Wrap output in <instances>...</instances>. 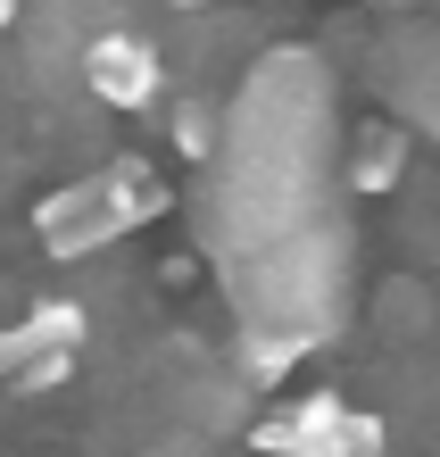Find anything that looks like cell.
Listing matches in <instances>:
<instances>
[{
	"label": "cell",
	"mask_w": 440,
	"mask_h": 457,
	"mask_svg": "<svg viewBox=\"0 0 440 457\" xmlns=\"http://www.w3.org/2000/svg\"><path fill=\"white\" fill-rule=\"evenodd\" d=\"M399 158H407V133L399 125H374L366 142L349 150V183H357V192H391V183H399Z\"/></svg>",
	"instance_id": "obj_6"
},
{
	"label": "cell",
	"mask_w": 440,
	"mask_h": 457,
	"mask_svg": "<svg viewBox=\"0 0 440 457\" xmlns=\"http://www.w3.org/2000/svg\"><path fill=\"white\" fill-rule=\"evenodd\" d=\"M333 158H341V117H333V67L316 50H266L241 75L225 142L208 175V250L233 233H266L291 217L333 208Z\"/></svg>",
	"instance_id": "obj_1"
},
{
	"label": "cell",
	"mask_w": 440,
	"mask_h": 457,
	"mask_svg": "<svg viewBox=\"0 0 440 457\" xmlns=\"http://www.w3.org/2000/svg\"><path fill=\"white\" fill-rule=\"evenodd\" d=\"M349 399L341 391H308L299 408H283L274 424H258V449H274V457H333L341 449V433H349Z\"/></svg>",
	"instance_id": "obj_5"
},
{
	"label": "cell",
	"mask_w": 440,
	"mask_h": 457,
	"mask_svg": "<svg viewBox=\"0 0 440 457\" xmlns=\"http://www.w3.org/2000/svg\"><path fill=\"white\" fill-rule=\"evenodd\" d=\"M9 25H17V0H0V34H9Z\"/></svg>",
	"instance_id": "obj_7"
},
{
	"label": "cell",
	"mask_w": 440,
	"mask_h": 457,
	"mask_svg": "<svg viewBox=\"0 0 440 457\" xmlns=\"http://www.w3.org/2000/svg\"><path fill=\"white\" fill-rule=\"evenodd\" d=\"M158 208V183L142 167H108V175H75L59 183L42 208H34V233L50 241L59 258H84V250H108V241H125Z\"/></svg>",
	"instance_id": "obj_2"
},
{
	"label": "cell",
	"mask_w": 440,
	"mask_h": 457,
	"mask_svg": "<svg viewBox=\"0 0 440 457\" xmlns=\"http://www.w3.org/2000/svg\"><path fill=\"white\" fill-rule=\"evenodd\" d=\"M158 84H167V59L142 42V34H92L84 42V92L92 100H108V109H150L158 100Z\"/></svg>",
	"instance_id": "obj_4"
},
{
	"label": "cell",
	"mask_w": 440,
	"mask_h": 457,
	"mask_svg": "<svg viewBox=\"0 0 440 457\" xmlns=\"http://www.w3.org/2000/svg\"><path fill=\"white\" fill-rule=\"evenodd\" d=\"M374 75H382V92L399 100V117L440 142V25H399V34L382 42Z\"/></svg>",
	"instance_id": "obj_3"
}]
</instances>
